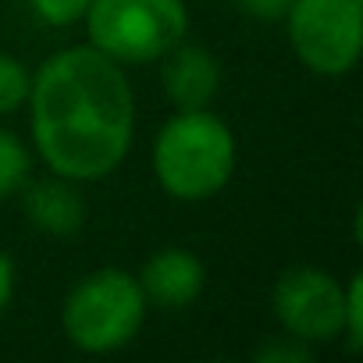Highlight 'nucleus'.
Listing matches in <instances>:
<instances>
[{
    "label": "nucleus",
    "mask_w": 363,
    "mask_h": 363,
    "mask_svg": "<svg viewBox=\"0 0 363 363\" xmlns=\"http://www.w3.org/2000/svg\"><path fill=\"white\" fill-rule=\"evenodd\" d=\"M26 104L33 143L54 174L96 182L111 174L132 146V86L121 65L96 47H72L43 61Z\"/></svg>",
    "instance_id": "obj_1"
},
{
    "label": "nucleus",
    "mask_w": 363,
    "mask_h": 363,
    "mask_svg": "<svg viewBox=\"0 0 363 363\" xmlns=\"http://www.w3.org/2000/svg\"><path fill=\"white\" fill-rule=\"evenodd\" d=\"M235 171L232 128L203 111H178L153 139V174L160 189L182 203H203L218 196Z\"/></svg>",
    "instance_id": "obj_2"
},
{
    "label": "nucleus",
    "mask_w": 363,
    "mask_h": 363,
    "mask_svg": "<svg viewBox=\"0 0 363 363\" xmlns=\"http://www.w3.org/2000/svg\"><path fill=\"white\" fill-rule=\"evenodd\" d=\"M89 47L118 65L160 61L186 40L189 11L182 0H89L86 8Z\"/></svg>",
    "instance_id": "obj_3"
},
{
    "label": "nucleus",
    "mask_w": 363,
    "mask_h": 363,
    "mask_svg": "<svg viewBox=\"0 0 363 363\" xmlns=\"http://www.w3.org/2000/svg\"><path fill=\"white\" fill-rule=\"evenodd\" d=\"M146 317L139 281L121 267H100L86 274L65 299L61 324L72 345L82 352H114L128 345Z\"/></svg>",
    "instance_id": "obj_4"
},
{
    "label": "nucleus",
    "mask_w": 363,
    "mask_h": 363,
    "mask_svg": "<svg viewBox=\"0 0 363 363\" xmlns=\"http://www.w3.org/2000/svg\"><path fill=\"white\" fill-rule=\"evenodd\" d=\"M296 57L313 72L338 79L359 61L363 0H296L285 15Z\"/></svg>",
    "instance_id": "obj_5"
},
{
    "label": "nucleus",
    "mask_w": 363,
    "mask_h": 363,
    "mask_svg": "<svg viewBox=\"0 0 363 363\" xmlns=\"http://www.w3.org/2000/svg\"><path fill=\"white\" fill-rule=\"evenodd\" d=\"M278 324L296 342H331L345 328V285L320 267H292L271 292Z\"/></svg>",
    "instance_id": "obj_6"
},
{
    "label": "nucleus",
    "mask_w": 363,
    "mask_h": 363,
    "mask_svg": "<svg viewBox=\"0 0 363 363\" xmlns=\"http://www.w3.org/2000/svg\"><path fill=\"white\" fill-rule=\"evenodd\" d=\"M160 61V86L178 111H203L214 104L221 89V65L207 47L174 43Z\"/></svg>",
    "instance_id": "obj_7"
},
{
    "label": "nucleus",
    "mask_w": 363,
    "mask_h": 363,
    "mask_svg": "<svg viewBox=\"0 0 363 363\" xmlns=\"http://www.w3.org/2000/svg\"><path fill=\"white\" fill-rule=\"evenodd\" d=\"M135 281L143 289L146 306L153 303L160 310H182V306H189L203 292L207 271H203V260L196 253L167 246V250H157L143 264V271H139Z\"/></svg>",
    "instance_id": "obj_8"
},
{
    "label": "nucleus",
    "mask_w": 363,
    "mask_h": 363,
    "mask_svg": "<svg viewBox=\"0 0 363 363\" xmlns=\"http://www.w3.org/2000/svg\"><path fill=\"white\" fill-rule=\"evenodd\" d=\"M22 211L36 232L57 235V239H68L86 225V200H82L79 186L65 174L33 182L22 196Z\"/></svg>",
    "instance_id": "obj_9"
},
{
    "label": "nucleus",
    "mask_w": 363,
    "mask_h": 363,
    "mask_svg": "<svg viewBox=\"0 0 363 363\" xmlns=\"http://www.w3.org/2000/svg\"><path fill=\"white\" fill-rule=\"evenodd\" d=\"M29 167H33V160H29V150L22 146V139L11 135L8 128H0V200L15 196L26 186Z\"/></svg>",
    "instance_id": "obj_10"
},
{
    "label": "nucleus",
    "mask_w": 363,
    "mask_h": 363,
    "mask_svg": "<svg viewBox=\"0 0 363 363\" xmlns=\"http://www.w3.org/2000/svg\"><path fill=\"white\" fill-rule=\"evenodd\" d=\"M29 82H33V75H29V68L22 61L0 54V114H11L26 104Z\"/></svg>",
    "instance_id": "obj_11"
},
{
    "label": "nucleus",
    "mask_w": 363,
    "mask_h": 363,
    "mask_svg": "<svg viewBox=\"0 0 363 363\" xmlns=\"http://www.w3.org/2000/svg\"><path fill=\"white\" fill-rule=\"evenodd\" d=\"M345 345L356 352L363 342V274H352L345 285Z\"/></svg>",
    "instance_id": "obj_12"
},
{
    "label": "nucleus",
    "mask_w": 363,
    "mask_h": 363,
    "mask_svg": "<svg viewBox=\"0 0 363 363\" xmlns=\"http://www.w3.org/2000/svg\"><path fill=\"white\" fill-rule=\"evenodd\" d=\"M29 8L47 26H72L86 15L89 0H29Z\"/></svg>",
    "instance_id": "obj_13"
},
{
    "label": "nucleus",
    "mask_w": 363,
    "mask_h": 363,
    "mask_svg": "<svg viewBox=\"0 0 363 363\" xmlns=\"http://www.w3.org/2000/svg\"><path fill=\"white\" fill-rule=\"evenodd\" d=\"M235 4L246 15H253L257 22H278V18L289 15V8L296 4V0H235Z\"/></svg>",
    "instance_id": "obj_14"
},
{
    "label": "nucleus",
    "mask_w": 363,
    "mask_h": 363,
    "mask_svg": "<svg viewBox=\"0 0 363 363\" xmlns=\"http://www.w3.org/2000/svg\"><path fill=\"white\" fill-rule=\"evenodd\" d=\"M257 359H260V363H274V359L310 363V349H306V342H299V345H264V349L257 352Z\"/></svg>",
    "instance_id": "obj_15"
},
{
    "label": "nucleus",
    "mask_w": 363,
    "mask_h": 363,
    "mask_svg": "<svg viewBox=\"0 0 363 363\" xmlns=\"http://www.w3.org/2000/svg\"><path fill=\"white\" fill-rule=\"evenodd\" d=\"M11 296H15V264L0 253V313L8 310Z\"/></svg>",
    "instance_id": "obj_16"
}]
</instances>
